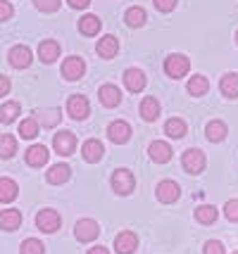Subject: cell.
Returning <instances> with one entry per match:
<instances>
[{
  "label": "cell",
  "mask_w": 238,
  "mask_h": 254,
  "mask_svg": "<svg viewBox=\"0 0 238 254\" xmlns=\"http://www.w3.org/2000/svg\"><path fill=\"white\" fill-rule=\"evenodd\" d=\"M191 71V60L183 53H171L167 60H164V74L169 78H183Z\"/></svg>",
  "instance_id": "obj_1"
},
{
  "label": "cell",
  "mask_w": 238,
  "mask_h": 254,
  "mask_svg": "<svg viewBox=\"0 0 238 254\" xmlns=\"http://www.w3.org/2000/svg\"><path fill=\"white\" fill-rule=\"evenodd\" d=\"M181 166L186 174H191V176H198V174H203L205 166H207V157H205L203 150H198V147H191V150H186L181 155Z\"/></svg>",
  "instance_id": "obj_2"
},
{
  "label": "cell",
  "mask_w": 238,
  "mask_h": 254,
  "mask_svg": "<svg viewBox=\"0 0 238 254\" xmlns=\"http://www.w3.org/2000/svg\"><path fill=\"white\" fill-rule=\"evenodd\" d=\"M67 114L72 119H77V122H83V119H88L91 117V102L86 95H69L67 98Z\"/></svg>",
  "instance_id": "obj_3"
},
{
  "label": "cell",
  "mask_w": 238,
  "mask_h": 254,
  "mask_svg": "<svg viewBox=\"0 0 238 254\" xmlns=\"http://www.w3.org/2000/svg\"><path fill=\"white\" fill-rule=\"evenodd\" d=\"M136 188V176L129 171V169H117L112 174V190L117 195H131Z\"/></svg>",
  "instance_id": "obj_4"
},
{
  "label": "cell",
  "mask_w": 238,
  "mask_h": 254,
  "mask_svg": "<svg viewBox=\"0 0 238 254\" xmlns=\"http://www.w3.org/2000/svg\"><path fill=\"white\" fill-rule=\"evenodd\" d=\"M62 76L67 81H79L83 74H86V60L79 55H69L65 62H62Z\"/></svg>",
  "instance_id": "obj_5"
},
{
  "label": "cell",
  "mask_w": 238,
  "mask_h": 254,
  "mask_svg": "<svg viewBox=\"0 0 238 254\" xmlns=\"http://www.w3.org/2000/svg\"><path fill=\"white\" fill-rule=\"evenodd\" d=\"M60 223H62V219L55 209H41L36 214V228L41 233H57Z\"/></svg>",
  "instance_id": "obj_6"
},
{
  "label": "cell",
  "mask_w": 238,
  "mask_h": 254,
  "mask_svg": "<svg viewBox=\"0 0 238 254\" xmlns=\"http://www.w3.org/2000/svg\"><path fill=\"white\" fill-rule=\"evenodd\" d=\"M53 150H55L60 157L74 155V150H77V135H74L72 131L55 133V138H53Z\"/></svg>",
  "instance_id": "obj_7"
},
{
  "label": "cell",
  "mask_w": 238,
  "mask_h": 254,
  "mask_svg": "<svg viewBox=\"0 0 238 254\" xmlns=\"http://www.w3.org/2000/svg\"><path fill=\"white\" fill-rule=\"evenodd\" d=\"M155 195L162 204H174L176 199L181 197V188H179V183L176 181H159L158 188H155Z\"/></svg>",
  "instance_id": "obj_8"
},
{
  "label": "cell",
  "mask_w": 238,
  "mask_h": 254,
  "mask_svg": "<svg viewBox=\"0 0 238 254\" xmlns=\"http://www.w3.org/2000/svg\"><path fill=\"white\" fill-rule=\"evenodd\" d=\"M98 235H100V226L93 221V219H81L74 226V238L79 243H93Z\"/></svg>",
  "instance_id": "obj_9"
},
{
  "label": "cell",
  "mask_w": 238,
  "mask_h": 254,
  "mask_svg": "<svg viewBox=\"0 0 238 254\" xmlns=\"http://www.w3.org/2000/svg\"><path fill=\"white\" fill-rule=\"evenodd\" d=\"M122 81H124V86L129 93H141V90L146 88L148 83V76L143 69H138V66H131V69H126L124 76H122Z\"/></svg>",
  "instance_id": "obj_10"
},
{
  "label": "cell",
  "mask_w": 238,
  "mask_h": 254,
  "mask_svg": "<svg viewBox=\"0 0 238 254\" xmlns=\"http://www.w3.org/2000/svg\"><path fill=\"white\" fill-rule=\"evenodd\" d=\"M31 48L29 45H14L10 48V53H7V62H10L14 69H26V66H31Z\"/></svg>",
  "instance_id": "obj_11"
},
{
  "label": "cell",
  "mask_w": 238,
  "mask_h": 254,
  "mask_svg": "<svg viewBox=\"0 0 238 254\" xmlns=\"http://www.w3.org/2000/svg\"><path fill=\"white\" fill-rule=\"evenodd\" d=\"M98 98H100L102 107L114 110V107H119V105H122V90L117 88L114 83H102L100 88H98Z\"/></svg>",
  "instance_id": "obj_12"
},
{
  "label": "cell",
  "mask_w": 238,
  "mask_h": 254,
  "mask_svg": "<svg viewBox=\"0 0 238 254\" xmlns=\"http://www.w3.org/2000/svg\"><path fill=\"white\" fill-rule=\"evenodd\" d=\"M107 138H110L114 145L129 143V140H131V126L126 122H122V119H117V122H112L107 126Z\"/></svg>",
  "instance_id": "obj_13"
},
{
  "label": "cell",
  "mask_w": 238,
  "mask_h": 254,
  "mask_svg": "<svg viewBox=\"0 0 238 254\" xmlns=\"http://www.w3.org/2000/svg\"><path fill=\"white\" fill-rule=\"evenodd\" d=\"M114 250L117 254H134L138 250V235L134 231H122L114 238Z\"/></svg>",
  "instance_id": "obj_14"
},
{
  "label": "cell",
  "mask_w": 238,
  "mask_h": 254,
  "mask_svg": "<svg viewBox=\"0 0 238 254\" xmlns=\"http://www.w3.org/2000/svg\"><path fill=\"white\" fill-rule=\"evenodd\" d=\"M171 145L164 143V140H153V143L148 145V157L155 162V164H167L171 159Z\"/></svg>",
  "instance_id": "obj_15"
},
{
  "label": "cell",
  "mask_w": 238,
  "mask_h": 254,
  "mask_svg": "<svg viewBox=\"0 0 238 254\" xmlns=\"http://www.w3.org/2000/svg\"><path fill=\"white\" fill-rule=\"evenodd\" d=\"M102 29V22L98 14H81L79 17V33L81 36H86V38H93V36H98Z\"/></svg>",
  "instance_id": "obj_16"
},
{
  "label": "cell",
  "mask_w": 238,
  "mask_h": 254,
  "mask_svg": "<svg viewBox=\"0 0 238 254\" xmlns=\"http://www.w3.org/2000/svg\"><path fill=\"white\" fill-rule=\"evenodd\" d=\"M81 155H83V159H86L88 164H98V162L102 159V155H105V147H102L100 140L88 138L86 143L81 145Z\"/></svg>",
  "instance_id": "obj_17"
},
{
  "label": "cell",
  "mask_w": 238,
  "mask_h": 254,
  "mask_svg": "<svg viewBox=\"0 0 238 254\" xmlns=\"http://www.w3.org/2000/svg\"><path fill=\"white\" fill-rule=\"evenodd\" d=\"M38 57H41L43 64H53V62H57V57H60V43L53 41V38L41 41V43H38Z\"/></svg>",
  "instance_id": "obj_18"
},
{
  "label": "cell",
  "mask_w": 238,
  "mask_h": 254,
  "mask_svg": "<svg viewBox=\"0 0 238 254\" xmlns=\"http://www.w3.org/2000/svg\"><path fill=\"white\" fill-rule=\"evenodd\" d=\"M48 157H50V152H48L46 145H31L29 150H26V164L34 166V169H41V166L48 164Z\"/></svg>",
  "instance_id": "obj_19"
},
{
  "label": "cell",
  "mask_w": 238,
  "mask_h": 254,
  "mask_svg": "<svg viewBox=\"0 0 238 254\" xmlns=\"http://www.w3.org/2000/svg\"><path fill=\"white\" fill-rule=\"evenodd\" d=\"M95 53H98V57H102V60H112V57H117V53H119V41H117L114 36H102L100 41L95 43Z\"/></svg>",
  "instance_id": "obj_20"
},
{
  "label": "cell",
  "mask_w": 238,
  "mask_h": 254,
  "mask_svg": "<svg viewBox=\"0 0 238 254\" xmlns=\"http://www.w3.org/2000/svg\"><path fill=\"white\" fill-rule=\"evenodd\" d=\"M219 93L227 100H236L238 98V74L236 71H229L219 78Z\"/></svg>",
  "instance_id": "obj_21"
},
{
  "label": "cell",
  "mask_w": 238,
  "mask_h": 254,
  "mask_svg": "<svg viewBox=\"0 0 238 254\" xmlns=\"http://www.w3.org/2000/svg\"><path fill=\"white\" fill-rule=\"evenodd\" d=\"M227 133H229V126L222 119H212V122H207V126H205V135H207L210 143L227 140Z\"/></svg>",
  "instance_id": "obj_22"
},
{
  "label": "cell",
  "mask_w": 238,
  "mask_h": 254,
  "mask_svg": "<svg viewBox=\"0 0 238 254\" xmlns=\"http://www.w3.org/2000/svg\"><path fill=\"white\" fill-rule=\"evenodd\" d=\"M69 178H72V169L67 164H53L46 174V181L50 186H62V183H67Z\"/></svg>",
  "instance_id": "obj_23"
},
{
  "label": "cell",
  "mask_w": 238,
  "mask_h": 254,
  "mask_svg": "<svg viewBox=\"0 0 238 254\" xmlns=\"http://www.w3.org/2000/svg\"><path fill=\"white\" fill-rule=\"evenodd\" d=\"M34 119L38 122V126H43V128H53V126H57V124H60V119H62V112L57 110V107H46V110L36 112Z\"/></svg>",
  "instance_id": "obj_24"
},
{
  "label": "cell",
  "mask_w": 238,
  "mask_h": 254,
  "mask_svg": "<svg viewBox=\"0 0 238 254\" xmlns=\"http://www.w3.org/2000/svg\"><path fill=\"white\" fill-rule=\"evenodd\" d=\"M138 112H141V119L143 122H155L159 117V100L158 98H143L141 105H138Z\"/></svg>",
  "instance_id": "obj_25"
},
{
  "label": "cell",
  "mask_w": 238,
  "mask_h": 254,
  "mask_svg": "<svg viewBox=\"0 0 238 254\" xmlns=\"http://www.w3.org/2000/svg\"><path fill=\"white\" fill-rule=\"evenodd\" d=\"M22 226V211L19 209H2L0 211V228L2 231H17Z\"/></svg>",
  "instance_id": "obj_26"
},
{
  "label": "cell",
  "mask_w": 238,
  "mask_h": 254,
  "mask_svg": "<svg viewBox=\"0 0 238 254\" xmlns=\"http://www.w3.org/2000/svg\"><path fill=\"white\" fill-rule=\"evenodd\" d=\"M186 90H188V95H193V98H203V95H207V90H210V81L203 74H195V76L188 78Z\"/></svg>",
  "instance_id": "obj_27"
},
{
  "label": "cell",
  "mask_w": 238,
  "mask_h": 254,
  "mask_svg": "<svg viewBox=\"0 0 238 254\" xmlns=\"http://www.w3.org/2000/svg\"><path fill=\"white\" fill-rule=\"evenodd\" d=\"M124 22L126 26H131V29H141V26H146L148 22V12L141 7V5H134V7H129L124 12Z\"/></svg>",
  "instance_id": "obj_28"
},
{
  "label": "cell",
  "mask_w": 238,
  "mask_h": 254,
  "mask_svg": "<svg viewBox=\"0 0 238 254\" xmlns=\"http://www.w3.org/2000/svg\"><path fill=\"white\" fill-rule=\"evenodd\" d=\"M164 133H167L169 138H174V140H179V138H183V135L188 133V124L183 122L181 117H171V119L164 122Z\"/></svg>",
  "instance_id": "obj_29"
},
{
  "label": "cell",
  "mask_w": 238,
  "mask_h": 254,
  "mask_svg": "<svg viewBox=\"0 0 238 254\" xmlns=\"http://www.w3.org/2000/svg\"><path fill=\"white\" fill-rule=\"evenodd\" d=\"M17 195H19V186L12 178H0V202L10 204L17 199Z\"/></svg>",
  "instance_id": "obj_30"
},
{
  "label": "cell",
  "mask_w": 238,
  "mask_h": 254,
  "mask_svg": "<svg viewBox=\"0 0 238 254\" xmlns=\"http://www.w3.org/2000/svg\"><path fill=\"white\" fill-rule=\"evenodd\" d=\"M195 221L203 223V226H210V223L217 221V216H219V209H217L215 204H200L198 209H195Z\"/></svg>",
  "instance_id": "obj_31"
},
{
  "label": "cell",
  "mask_w": 238,
  "mask_h": 254,
  "mask_svg": "<svg viewBox=\"0 0 238 254\" xmlns=\"http://www.w3.org/2000/svg\"><path fill=\"white\" fill-rule=\"evenodd\" d=\"M19 114H22V105H19V102H14V100L5 102V105H0V122L2 124L17 122V117H19Z\"/></svg>",
  "instance_id": "obj_32"
},
{
  "label": "cell",
  "mask_w": 238,
  "mask_h": 254,
  "mask_svg": "<svg viewBox=\"0 0 238 254\" xmlns=\"http://www.w3.org/2000/svg\"><path fill=\"white\" fill-rule=\"evenodd\" d=\"M38 131H41V126H38V122H36L34 117H29V119H24L19 124V135H22L24 140H34L36 135H38Z\"/></svg>",
  "instance_id": "obj_33"
},
{
  "label": "cell",
  "mask_w": 238,
  "mask_h": 254,
  "mask_svg": "<svg viewBox=\"0 0 238 254\" xmlns=\"http://www.w3.org/2000/svg\"><path fill=\"white\" fill-rule=\"evenodd\" d=\"M17 152V140L12 138L10 133L0 135V159H10Z\"/></svg>",
  "instance_id": "obj_34"
},
{
  "label": "cell",
  "mask_w": 238,
  "mask_h": 254,
  "mask_svg": "<svg viewBox=\"0 0 238 254\" xmlns=\"http://www.w3.org/2000/svg\"><path fill=\"white\" fill-rule=\"evenodd\" d=\"M19 252L22 254H46V245L41 243V240H36V238H26L19 247Z\"/></svg>",
  "instance_id": "obj_35"
},
{
  "label": "cell",
  "mask_w": 238,
  "mask_h": 254,
  "mask_svg": "<svg viewBox=\"0 0 238 254\" xmlns=\"http://www.w3.org/2000/svg\"><path fill=\"white\" fill-rule=\"evenodd\" d=\"M34 5H36V10H38V12H46V14H50V12L60 10L62 0H34Z\"/></svg>",
  "instance_id": "obj_36"
},
{
  "label": "cell",
  "mask_w": 238,
  "mask_h": 254,
  "mask_svg": "<svg viewBox=\"0 0 238 254\" xmlns=\"http://www.w3.org/2000/svg\"><path fill=\"white\" fill-rule=\"evenodd\" d=\"M203 254H227V247L222 240H207L203 245Z\"/></svg>",
  "instance_id": "obj_37"
},
{
  "label": "cell",
  "mask_w": 238,
  "mask_h": 254,
  "mask_svg": "<svg viewBox=\"0 0 238 254\" xmlns=\"http://www.w3.org/2000/svg\"><path fill=\"white\" fill-rule=\"evenodd\" d=\"M224 216L231 223H238V199H229L224 204Z\"/></svg>",
  "instance_id": "obj_38"
},
{
  "label": "cell",
  "mask_w": 238,
  "mask_h": 254,
  "mask_svg": "<svg viewBox=\"0 0 238 254\" xmlns=\"http://www.w3.org/2000/svg\"><path fill=\"white\" fill-rule=\"evenodd\" d=\"M12 14H14V7H12L10 0H0V22L12 19Z\"/></svg>",
  "instance_id": "obj_39"
},
{
  "label": "cell",
  "mask_w": 238,
  "mask_h": 254,
  "mask_svg": "<svg viewBox=\"0 0 238 254\" xmlns=\"http://www.w3.org/2000/svg\"><path fill=\"white\" fill-rule=\"evenodd\" d=\"M176 2H179V0H153V5H155L159 12H171L176 7Z\"/></svg>",
  "instance_id": "obj_40"
},
{
  "label": "cell",
  "mask_w": 238,
  "mask_h": 254,
  "mask_svg": "<svg viewBox=\"0 0 238 254\" xmlns=\"http://www.w3.org/2000/svg\"><path fill=\"white\" fill-rule=\"evenodd\" d=\"M10 88H12L10 78H7V76H2V74H0V98H5V95L10 93Z\"/></svg>",
  "instance_id": "obj_41"
},
{
  "label": "cell",
  "mask_w": 238,
  "mask_h": 254,
  "mask_svg": "<svg viewBox=\"0 0 238 254\" xmlns=\"http://www.w3.org/2000/svg\"><path fill=\"white\" fill-rule=\"evenodd\" d=\"M67 5L72 10H86L91 5V0H67Z\"/></svg>",
  "instance_id": "obj_42"
},
{
  "label": "cell",
  "mask_w": 238,
  "mask_h": 254,
  "mask_svg": "<svg viewBox=\"0 0 238 254\" xmlns=\"http://www.w3.org/2000/svg\"><path fill=\"white\" fill-rule=\"evenodd\" d=\"M88 254H110V250H107L105 245H95V247L88 250Z\"/></svg>",
  "instance_id": "obj_43"
},
{
  "label": "cell",
  "mask_w": 238,
  "mask_h": 254,
  "mask_svg": "<svg viewBox=\"0 0 238 254\" xmlns=\"http://www.w3.org/2000/svg\"><path fill=\"white\" fill-rule=\"evenodd\" d=\"M236 43H238V31H236Z\"/></svg>",
  "instance_id": "obj_44"
},
{
  "label": "cell",
  "mask_w": 238,
  "mask_h": 254,
  "mask_svg": "<svg viewBox=\"0 0 238 254\" xmlns=\"http://www.w3.org/2000/svg\"><path fill=\"white\" fill-rule=\"evenodd\" d=\"M234 254H238V252H234Z\"/></svg>",
  "instance_id": "obj_45"
}]
</instances>
